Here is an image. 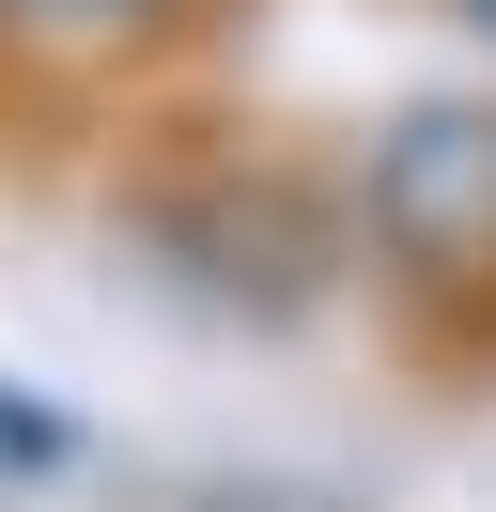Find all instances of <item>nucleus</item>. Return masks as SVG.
Segmentation results:
<instances>
[{
    "mask_svg": "<svg viewBox=\"0 0 496 512\" xmlns=\"http://www.w3.org/2000/svg\"><path fill=\"white\" fill-rule=\"evenodd\" d=\"M0 466H16V481H47V466H78V419H62V404H31L16 373H0Z\"/></svg>",
    "mask_w": 496,
    "mask_h": 512,
    "instance_id": "obj_3",
    "label": "nucleus"
},
{
    "mask_svg": "<svg viewBox=\"0 0 496 512\" xmlns=\"http://www.w3.org/2000/svg\"><path fill=\"white\" fill-rule=\"evenodd\" d=\"M93 202L140 249V280L217 326H310L357 295V156H310L264 109L140 94L93 156Z\"/></svg>",
    "mask_w": 496,
    "mask_h": 512,
    "instance_id": "obj_1",
    "label": "nucleus"
},
{
    "mask_svg": "<svg viewBox=\"0 0 496 512\" xmlns=\"http://www.w3.org/2000/svg\"><path fill=\"white\" fill-rule=\"evenodd\" d=\"M434 16H450V32H481V47H496V0H434Z\"/></svg>",
    "mask_w": 496,
    "mask_h": 512,
    "instance_id": "obj_4",
    "label": "nucleus"
},
{
    "mask_svg": "<svg viewBox=\"0 0 496 512\" xmlns=\"http://www.w3.org/2000/svg\"><path fill=\"white\" fill-rule=\"evenodd\" d=\"M357 311L450 404H496V94H419L357 140Z\"/></svg>",
    "mask_w": 496,
    "mask_h": 512,
    "instance_id": "obj_2",
    "label": "nucleus"
}]
</instances>
